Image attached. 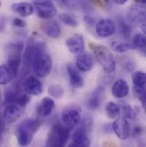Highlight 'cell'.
I'll use <instances>...</instances> for the list:
<instances>
[{
  "instance_id": "1",
  "label": "cell",
  "mask_w": 146,
  "mask_h": 147,
  "mask_svg": "<svg viewBox=\"0 0 146 147\" xmlns=\"http://www.w3.org/2000/svg\"><path fill=\"white\" fill-rule=\"evenodd\" d=\"M42 123V121L38 119H27L23 121L15 129L18 144L22 147L28 146Z\"/></svg>"
},
{
  "instance_id": "2",
  "label": "cell",
  "mask_w": 146,
  "mask_h": 147,
  "mask_svg": "<svg viewBox=\"0 0 146 147\" xmlns=\"http://www.w3.org/2000/svg\"><path fill=\"white\" fill-rule=\"evenodd\" d=\"M89 45L95 59L102 66L103 69L107 74L114 73L116 69V63L110 49L95 43H90Z\"/></svg>"
},
{
  "instance_id": "3",
  "label": "cell",
  "mask_w": 146,
  "mask_h": 147,
  "mask_svg": "<svg viewBox=\"0 0 146 147\" xmlns=\"http://www.w3.org/2000/svg\"><path fill=\"white\" fill-rule=\"evenodd\" d=\"M70 130L64 125H53L48 133L45 147H65L70 136Z\"/></svg>"
},
{
  "instance_id": "4",
  "label": "cell",
  "mask_w": 146,
  "mask_h": 147,
  "mask_svg": "<svg viewBox=\"0 0 146 147\" xmlns=\"http://www.w3.org/2000/svg\"><path fill=\"white\" fill-rule=\"evenodd\" d=\"M30 67L38 77H45L49 75L52 69V60L45 51L38 53L33 59Z\"/></svg>"
},
{
  "instance_id": "5",
  "label": "cell",
  "mask_w": 146,
  "mask_h": 147,
  "mask_svg": "<svg viewBox=\"0 0 146 147\" xmlns=\"http://www.w3.org/2000/svg\"><path fill=\"white\" fill-rule=\"evenodd\" d=\"M132 81L133 85V89L138 98H139L142 105H145V84L146 75L143 71H137L133 74Z\"/></svg>"
},
{
  "instance_id": "6",
  "label": "cell",
  "mask_w": 146,
  "mask_h": 147,
  "mask_svg": "<svg viewBox=\"0 0 146 147\" xmlns=\"http://www.w3.org/2000/svg\"><path fill=\"white\" fill-rule=\"evenodd\" d=\"M33 6L38 16L41 19H51L57 15V9L53 3L50 1L45 0L41 2H35Z\"/></svg>"
},
{
  "instance_id": "7",
  "label": "cell",
  "mask_w": 146,
  "mask_h": 147,
  "mask_svg": "<svg viewBox=\"0 0 146 147\" xmlns=\"http://www.w3.org/2000/svg\"><path fill=\"white\" fill-rule=\"evenodd\" d=\"M62 121L65 127L69 129L77 127L81 121L80 110L76 108H68L62 112Z\"/></svg>"
},
{
  "instance_id": "8",
  "label": "cell",
  "mask_w": 146,
  "mask_h": 147,
  "mask_svg": "<svg viewBox=\"0 0 146 147\" xmlns=\"http://www.w3.org/2000/svg\"><path fill=\"white\" fill-rule=\"evenodd\" d=\"M112 128L115 135L122 140L128 139L131 135V127L129 122L127 121V119H126L125 117L117 118L113 122Z\"/></svg>"
},
{
  "instance_id": "9",
  "label": "cell",
  "mask_w": 146,
  "mask_h": 147,
  "mask_svg": "<svg viewBox=\"0 0 146 147\" xmlns=\"http://www.w3.org/2000/svg\"><path fill=\"white\" fill-rule=\"evenodd\" d=\"M116 30V25L114 21L109 18L101 19L95 25V31L98 36L108 38L112 36Z\"/></svg>"
},
{
  "instance_id": "10",
  "label": "cell",
  "mask_w": 146,
  "mask_h": 147,
  "mask_svg": "<svg viewBox=\"0 0 146 147\" xmlns=\"http://www.w3.org/2000/svg\"><path fill=\"white\" fill-rule=\"evenodd\" d=\"M24 92L32 96H39L43 92V85L35 76L28 77L22 84Z\"/></svg>"
},
{
  "instance_id": "11",
  "label": "cell",
  "mask_w": 146,
  "mask_h": 147,
  "mask_svg": "<svg viewBox=\"0 0 146 147\" xmlns=\"http://www.w3.org/2000/svg\"><path fill=\"white\" fill-rule=\"evenodd\" d=\"M66 46L69 51L74 55H79L85 49V39L82 34H74L66 41Z\"/></svg>"
},
{
  "instance_id": "12",
  "label": "cell",
  "mask_w": 146,
  "mask_h": 147,
  "mask_svg": "<svg viewBox=\"0 0 146 147\" xmlns=\"http://www.w3.org/2000/svg\"><path fill=\"white\" fill-rule=\"evenodd\" d=\"M4 121L8 123H14L19 120L22 115V110L20 106L15 104L10 103L7 104L5 108L3 109L2 114Z\"/></svg>"
},
{
  "instance_id": "13",
  "label": "cell",
  "mask_w": 146,
  "mask_h": 147,
  "mask_svg": "<svg viewBox=\"0 0 146 147\" xmlns=\"http://www.w3.org/2000/svg\"><path fill=\"white\" fill-rule=\"evenodd\" d=\"M94 64L93 57L87 52H81L76 57V67L80 72L90 71Z\"/></svg>"
},
{
  "instance_id": "14",
  "label": "cell",
  "mask_w": 146,
  "mask_h": 147,
  "mask_svg": "<svg viewBox=\"0 0 146 147\" xmlns=\"http://www.w3.org/2000/svg\"><path fill=\"white\" fill-rule=\"evenodd\" d=\"M127 18L131 24L142 25L145 23V9L140 6H133L128 10Z\"/></svg>"
},
{
  "instance_id": "15",
  "label": "cell",
  "mask_w": 146,
  "mask_h": 147,
  "mask_svg": "<svg viewBox=\"0 0 146 147\" xmlns=\"http://www.w3.org/2000/svg\"><path fill=\"white\" fill-rule=\"evenodd\" d=\"M112 95L118 99L126 98L129 93V86L123 79H119L114 81L111 87Z\"/></svg>"
},
{
  "instance_id": "16",
  "label": "cell",
  "mask_w": 146,
  "mask_h": 147,
  "mask_svg": "<svg viewBox=\"0 0 146 147\" xmlns=\"http://www.w3.org/2000/svg\"><path fill=\"white\" fill-rule=\"evenodd\" d=\"M89 130L80 126L74 132L73 135V143L79 147H90L91 141L88 135Z\"/></svg>"
},
{
  "instance_id": "17",
  "label": "cell",
  "mask_w": 146,
  "mask_h": 147,
  "mask_svg": "<svg viewBox=\"0 0 146 147\" xmlns=\"http://www.w3.org/2000/svg\"><path fill=\"white\" fill-rule=\"evenodd\" d=\"M56 104L52 98L45 97L44 98L40 103L37 106V114L41 117L49 116L55 109Z\"/></svg>"
},
{
  "instance_id": "18",
  "label": "cell",
  "mask_w": 146,
  "mask_h": 147,
  "mask_svg": "<svg viewBox=\"0 0 146 147\" xmlns=\"http://www.w3.org/2000/svg\"><path fill=\"white\" fill-rule=\"evenodd\" d=\"M67 72L69 79V83L73 88H81L84 86V78L76 68L72 65H69L67 68Z\"/></svg>"
},
{
  "instance_id": "19",
  "label": "cell",
  "mask_w": 146,
  "mask_h": 147,
  "mask_svg": "<svg viewBox=\"0 0 146 147\" xmlns=\"http://www.w3.org/2000/svg\"><path fill=\"white\" fill-rule=\"evenodd\" d=\"M11 9L13 12L18 14L19 16L22 17H27L31 16L34 11V6L28 3V2H19V3H15L11 6Z\"/></svg>"
},
{
  "instance_id": "20",
  "label": "cell",
  "mask_w": 146,
  "mask_h": 147,
  "mask_svg": "<svg viewBox=\"0 0 146 147\" xmlns=\"http://www.w3.org/2000/svg\"><path fill=\"white\" fill-rule=\"evenodd\" d=\"M44 34L52 38H57L61 35V27L56 21H50L42 25Z\"/></svg>"
},
{
  "instance_id": "21",
  "label": "cell",
  "mask_w": 146,
  "mask_h": 147,
  "mask_svg": "<svg viewBox=\"0 0 146 147\" xmlns=\"http://www.w3.org/2000/svg\"><path fill=\"white\" fill-rule=\"evenodd\" d=\"M104 87H102V86L97 88L94 91V92L92 94V96L88 98V100L86 102V105L89 110H96L99 108V106L101 105V100H102V96L104 94Z\"/></svg>"
},
{
  "instance_id": "22",
  "label": "cell",
  "mask_w": 146,
  "mask_h": 147,
  "mask_svg": "<svg viewBox=\"0 0 146 147\" xmlns=\"http://www.w3.org/2000/svg\"><path fill=\"white\" fill-rule=\"evenodd\" d=\"M17 75L14 73L7 64L0 66V85L5 86L10 83Z\"/></svg>"
},
{
  "instance_id": "23",
  "label": "cell",
  "mask_w": 146,
  "mask_h": 147,
  "mask_svg": "<svg viewBox=\"0 0 146 147\" xmlns=\"http://www.w3.org/2000/svg\"><path fill=\"white\" fill-rule=\"evenodd\" d=\"M117 24H118V29L120 34L122 36V38L126 39H129L131 38V34H132V24L128 22V20H126L122 16L118 17Z\"/></svg>"
},
{
  "instance_id": "24",
  "label": "cell",
  "mask_w": 146,
  "mask_h": 147,
  "mask_svg": "<svg viewBox=\"0 0 146 147\" xmlns=\"http://www.w3.org/2000/svg\"><path fill=\"white\" fill-rule=\"evenodd\" d=\"M119 107H120V113L123 115V117H125L126 119H129V120H136V117H137V115H136V112L134 111V110L132 108V106L124 102V101H121L120 102V104L118 105Z\"/></svg>"
},
{
  "instance_id": "25",
  "label": "cell",
  "mask_w": 146,
  "mask_h": 147,
  "mask_svg": "<svg viewBox=\"0 0 146 147\" xmlns=\"http://www.w3.org/2000/svg\"><path fill=\"white\" fill-rule=\"evenodd\" d=\"M58 18L61 22H63L65 25L71 27V28H76L79 24L77 17L71 14V13H63L58 16Z\"/></svg>"
},
{
  "instance_id": "26",
  "label": "cell",
  "mask_w": 146,
  "mask_h": 147,
  "mask_svg": "<svg viewBox=\"0 0 146 147\" xmlns=\"http://www.w3.org/2000/svg\"><path fill=\"white\" fill-rule=\"evenodd\" d=\"M111 48L114 51L117 53H124L133 49L132 44L126 42H117V41H114L111 43Z\"/></svg>"
},
{
  "instance_id": "27",
  "label": "cell",
  "mask_w": 146,
  "mask_h": 147,
  "mask_svg": "<svg viewBox=\"0 0 146 147\" xmlns=\"http://www.w3.org/2000/svg\"><path fill=\"white\" fill-rule=\"evenodd\" d=\"M63 3L69 9H85L87 6L85 0H63Z\"/></svg>"
},
{
  "instance_id": "28",
  "label": "cell",
  "mask_w": 146,
  "mask_h": 147,
  "mask_svg": "<svg viewBox=\"0 0 146 147\" xmlns=\"http://www.w3.org/2000/svg\"><path fill=\"white\" fill-rule=\"evenodd\" d=\"M105 113L109 118L114 119L119 116L120 114V110L117 104L114 102H109L105 106Z\"/></svg>"
},
{
  "instance_id": "29",
  "label": "cell",
  "mask_w": 146,
  "mask_h": 147,
  "mask_svg": "<svg viewBox=\"0 0 146 147\" xmlns=\"http://www.w3.org/2000/svg\"><path fill=\"white\" fill-rule=\"evenodd\" d=\"M146 45V38L145 35L144 34L139 33L136 34L133 37L132 39V45L133 49H144Z\"/></svg>"
},
{
  "instance_id": "30",
  "label": "cell",
  "mask_w": 146,
  "mask_h": 147,
  "mask_svg": "<svg viewBox=\"0 0 146 147\" xmlns=\"http://www.w3.org/2000/svg\"><path fill=\"white\" fill-rule=\"evenodd\" d=\"M48 93L50 94V96H51L53 98H60L63 96L64 90L62 86H60L58 84H52L48 88Z\"/></svg>"
},
{
  "instance_id": "31",
  "label": "cell",
  "mask_w": 146,
  "mask_h": 147,
  "mask_svg": "<svg viewBox=\"0 0 146 147\" xmlns=\"http://www.w3.org/2000/svg\"><path fill=\"white\" fill-rule=\"evenodd\" d=\"M29 102H30V96L26 92L25 93L21 92L15 99L14 104L17 105L20 107H25L28 104H29Z\"/></svg>"
},
{
  "instance_id": "32",
  "label": "cell",
  "mask_w": 146,
  "mask_h": 147,
  "mask_svg": "<svg viewBox=\"0 0 146 147\" xmlns=\"http://www.w3.org/2000/svg\"><path fill=\"white\" fill-rule=\"evenodd\" d=\"M12 24H13V26H15L16 28H24L27 26V22L23 19H21V18H18V17H15V18L13 19Z\"/></svg>"
},
{
  "instance_id": "33",
  "label": "cell",
  "mask_w": 146,
  "mask_h": 147,
  "mask_svg": "<svg viewBox=\"0 0 146 147\" xmlns=\"http://www.w3.org/2000/svg\"><path fill=\"white\" fill-rule=\"evenodd\" d=\"M123 68L126 70V71H132L134 69V63L132 60L126 61L124 64H123Z\"/></svg>"
},
{
  "instance_id": "34",
  "label": "cell",
  "mask_w": 146,
  "mask_h": 147,
  "mask_svg": "<svg viewBox=\"0 0 146 147\" xmlns=\"http://www.w3.org/2000/svg\"><path fill=\"white\" fill-rule=\"evenodd\" d=\"M84 20H85V23H86L88 26H94V24H95V20H94V18H93L92 16H85V18H84Z\"/></svg>"
},
{
  "instance_id": "35",
  "label": "cell",
  "mask_w": 146,
  "mask_h": 147,
  "mask_svg": "<svg viewBox=\"0 0 146 147\" xmlns=\"http://www.w3.org/2000/svg\"><path fill=\"white\" fill-rule=\"evenodd\" d=\"M132 134L133 136H139L143 134V128L141 127H135L133 131H132Z\"/></svg>"
},
{
  "instance_id": "36",
  "label": "cell",
  "mask_w": 146,
  "mask_h": 147,
  "mask_svg": "<svg viewBox=\"0 0 146 147\" xmlns=\"http://www.w3.org/2000/svg\"><path fill=\"white\" fill-rule=\"evenodd\" d=\"M5 128V121L3 117V115L0 114V136L2 135L3 130Z\"/></svg>"
},
{
  "instance_id": "37",
  "label": "cell",
  "mask_w": 146,
  "mask_h": 147,
  "mask_svg": "<svg viewBox=\"0 0 146 147\" xmlns=\"http://www.w3.org/2000/svg\"><path fill=\"white\" fill-rule=\"evenodd\" d=\"M5 28V20L3 17L0 18V32H3Z\"/></svg>"
},
{
  "instance_id": "38",
  "label": "cell",
  "mask_w": 146,
  "mask_h": 147,
  "mask_svg": "<svg viewBox=\"0 0 146 147\" xmlns=\"http://www.w3.org/2000/svg\"><path fill=\"white\" fill-rule=\"evenodd\" d=\"M113 1L119 5H122V4H125L128 0H113Z\"/></svg>"
},
{
  "instance_id": "39",
  "label": "cell",
  "mask_w": 146,
  "mask_h": 147,
  "mask_svg": "<svg viewBox=\"0 0 146 147\" xmlns=\"http://www.w3.org/2000/svg\"><path fill=\"white\" fill-rule=\"evenodd\" d=\"M104 147H116V146L114 143H112V142H106L104 145Z\"/></svg>"
},
{
  "instance_id": "40",
  "label": "cell",
  "mask_w": 146,
  "mask_h": 147,
  "mask_svg": "<svg viewBox=\"0 0 146 147\" xmlns=\"http://www.w3.org/2000/svg\"><path fill=\"white\" fill-rule=\"evenodd\" d=\"M141 4H145V0H138Z\"/></svg>"
},
{
  "instance_id": "41",
  "label": "cell",
  "mask_w": 146,
  "mask_h": 147,
  "mask_svg": "<svg viewBox=\"0 0 146 147\" xmlns=\"http://www.w3.org/2000/svg\"><path fill=\"white\" fill-rule=\"evenodd\" d=\"M69 147H79V146H76L75 144L72 143V144H70V145L69 146Z\"/></svg>"
},
{
  "instance_id": "42",
  "label": "cell",
  "mask_w": 146,
  "mask_h": 147,
  "mask_svg": "<svg viewBox=\"0 0 146 147\" xmlns=\"http://www.w3.org/2000/svg\"><path fill=\"white\" fill-rule=\"evenodd\" d=\"M2 102V92H1V90H0V104Z\"/></svg>"
},
{
  "instance_id": "43",
  "label": "cell",
  "mask_w": 146,
  "mask_h": 147,
  "mask_svg": "<svg viewBox=\"0 0 146 147\" xmlns=\"http://www.w3.org/2000/svg\"><path fill=\"white\" fill-rule=\"evenodd\" d=\"M37 2H41V1H45V0H36Z\"/></svg>"
},
{
  "instance_id": "44",
  "label": "cell",
  "mask_w": 146,
  "mask_h": 147,
  "mask_svg": "<svg viewBox=\"0 0 146 147\" xmlns=\"http://www.w3.org/2000/svg\"><path fill=\"white\" fill-rule=\"evenodd\" d=\"M1 5H2V3H1V1H0V7H1Z\"/></svg>"
},
{
  "instance_id": "45",
  "label": "cell",
  "mask_w": 146,
  "mask_h": 147,
  "mask_svg": "<svg viewBox=\"0 0 146 147\" xmlns=\"http://www.w3.org/2000/svg\"><path fill=\"white\" fill-rule=\"evenodd\" d=\"M57 1H61V2H63V0H57Z\"/></svg>"
},
{
  "instance_id": "46",
  "label": "cell",
  "mask_w": 146,
  "mask_h": 147,
  "mask_svg": "<svg viewBox=\"0 0 146 147\" xmlns=\"http://www.w3.org/2000/svg\"><path fill=\"white\" fill-rule=\"evenodd\" d=\"M0 143H1V136H0Z\"/></svg>"
}]
</instances>
